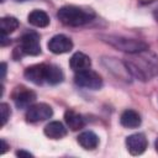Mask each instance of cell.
Listing matches in <instances>:
<instances>
[{
    "mask_svg": "<svg viewBox=\"0 0 158 158\" xmlns=\"http://www.w3.org/2000/svg\"><path fill=\"white\" fill-rule=\"evenodd\" d=\"M0 68H1V79H5V74H6V64H5V63H1Z\"/></svg>",
    "mask_w": 158,
    "mask_h": 158,
    "instance_id": "21",
    "label": "cell"
},
{
    "mask_svg": "<svg viewBox=\"0 0 158 158\" xmlns=\"http://www.w3.org/2000/svg\"><path fill=\"white\" fill-rule=\"evenodd\" d=\"M52 115H53L52 107L44 102L32 104L30 107H27V111H26V118L28 122L44 121V120L52 117Z\"/></svg>",
    "mask_w": 158,
    "mask_h": 158,
    "instance_id": "5",
    "label": "cell"
},
{
    "mask_svg": "<svg viewBox=\"0 0 158 158\" xmlns=\"http://www.w3.org/2000/svg\"><path fill=\"white\" fill-rule=\"evenodd\" d=\"M78 143L84 148V149H88V151H91V149H95L99 144V137L93 132V131H85V132H81L78 138H77Z\"/></svg>",
    "mask_w": 158,
    "mask_h": 158,
    "instance_id": "14",
    "label": "cell"
},
{
    "mask_svg": "<svg viewBox=\"0 0 158 158\" xmlns=\"http://www.w3.org/2000/svg\"><path fill=\"white\" fill-rule=\"evenodd\" d=\"M69 64H70V68L78 73V72H81V70H85V69H89L90 65H91V60L90 58L85 54V53H81V52H77L72 56L70 60H69Z\"/></svg>",
    "mask_w": 158,
    "mask_h": 158,
    "instance_id": "11",
    "label": "cell"
},
{
    "mask_svg": "<svg viewBox=\"0 0 158 158\" xmlns=\"http://www.w3.org/2000/svg\"><path fill=\"white\" fill-rule=\"evenodd\" d=\"M0 114H1V126H4L6 123V121L9 120L10 114H11L10 107H9L7 104H5V102L0 104Z\"/></svg>",
    "mask_w": 158,
    "mask_h": 158,
    "instance_id": "19",
    "label": "cell"
},
{
    "mask_svg": "<svg viewBox=\"0 0 158 158\" xmlns=\"http://www.w3.org/2000/svg\"><path fill=\"white\" fill-rule=\"evenodd\" d=\"M16 156H19V157H33L30 152H26V151H17Z\"/></svg>",
    "mask_w": 158,
    "mask_h": 158,
    "instance_id": "20",
    "label": "cell"
},
{
    "mask_svg": "<svg viewBox=\"0 0 158 158\" xmlns=\"http://www.w3.org/2000/svg\"><path fill=\"white\" fill-rule=\"evenodd\" d=\"M64 79V74L62 69L56 64H46V81L48 84L56 85L62 83Z\"/></svg>",
    "mask_w": 158,
    "mask_h": 158,
    "instance_id": "15",
    "label": "cell"
},
{
    "mask_svg": "<svg viewBox=\"0 0 158 158\" xmlns=\"http://www.w3.org/2000/svg\"><path fill=\"white\" fill-rule=\"evenodd\" d=\"M12 99H14L15 105L19 109H27L35 102L36 94H35V91H32L25 86H17L12 93Z\"/></svg>",
    "mask_w": 158,
    "mask_h": 158,
    "instance_id": "7",
    "label": "cell"
},
{
    "mask_svg": "<svg viewBox=\"0 0 158 158\" xmlns=\"http://www.w3.org/2000/svg\"><path fill=\"white\" fill-rule=\"evenodd\" d=\"M154 146H156V151L158 152V138L156 139V143H154Z\"/></svg>",
    "mask_w": 158,
    "mask_h": 158,
    "instance_id": "23",
    "label": "cell"
},
{
    "mask_svg": "<svg viewBox=\"0 0 158 158\" xmlns=\"http://www.w3.org/2000/svg\"><path fill=\"white\" fill-rule=\"evenodd\" d=\"M16 1H25V0H16Z\"/></svg>",
    "mask_w": 158,
    "mask_h": 158,
    "instance_id": "25",
    "label": "cell"
},
{
    "mask_svg": "<svg viewBox=\"0 0 158 158\" xmlns=\"http://www.w3.org/2000/svg\"><path fill=\"white\" fill-rule=\"evenodd\" d=\"M44 135L51 139H60L67 135V128L59 121H52L44 126Z\"/></svg>",
    "mask_w": 158,
    "mask_h": 158,
    "instance_id": "12",
    "label": "cell"
},
{
    "mask_svg": "<svg viewBox=\"0 0 158 158\" xmlns=\"http://www.w3.org/2000/svg\"><path fill=\"white\" fill-rule=\"evenodd\" d=\"M95 14L91 10H85L74 5L62 6L58 12V20L67 26H83L94 19Z\"/></svg>",
    "mask_w": 158,
    "mask_h": 158,
    "instance_id": "2",
    "label": "cell"
},
{
    "mask_svg": "<svg viewBox=\"0 0 158 158\" xmlns=\"http://www.w3.org/2000/svg\"><path fill=\"white\" fill-rule=\"evenodd\" d=\"M64 121L72 131H78L84 127V118L74 110H67L64 114Z\"/></svg>",
    "mask_w": 158,
    "mask_h": 158,
    "instance_id": "16",
    "label": "cell"
},
{
    "mask_svg": "<svg viewBox=\"0 0 158 158\" xmlns=\"http://www.w3.org/2000/svg\"><path fill=\"white\" fill-rule=\"evenodd\" d=\"M21 53L23 54H30V56H37L41 53V46H40V38L37 33L30 32L22 36L21 38V44L20 48H17Z\"/></svg>",
    "mask_w": 158,
    "mask_h": 158,
    "instance_id": "6",
    "label": "cell"
},
{
    "mask_svg": "<svg viewBox=\"0 0 158 158\" xmlns=\"http://www.w3.org/2000/svg\"><path fill=\"white\" fill-rule=\"evenodd\" d=\"M74 81L77 85L81 86V88L91 89V90H98L102 86L101 77L91 69H85V70L78 72L74 77Z\"/></svg>",
    "mask_w": 158,
    "mask_h": 158,
    "instance_id": "4",
    "label": "cell"
},
{
    "mask_svg": "<svg viewBox=\"0 0 158 158\" xmlns=\"http://www.w3.org/2000/svg\"><path fill=\"white\" fill-rule=\"evenodd\" d=\"M120 122H121L122 126H125L127 128H136V127H138L141 125L142 120H141V116H139V114L137 111L127 109L121 114Z\"/></svg>",
    "mask_w": 158,
    "mask_h": 158,
    "instance_id": "13",
    "label": "cell"
},
{
    "mask_svg": "<svg viewBox=\"0 0 158 158\" xmlns=\"http://www.w3.org/2000/svg\"><path fill=\"white\" fill-rule=\"evenodd\" d=\"M154 17H156V20H157V21H158V10H157V11H156V14H154Z\"/></svg>",
    "mask_w": 158,
    "mask_h": 158,
    "instance_id": "24",
    "label": "cell"
},
{
    "mask_svg": "<svg viewBox=\"0 0 158 158\" xmlns=\"http://www.w3.org/2000/svg\"><path fill=\"white\" fill-rule=\"evenodd\" d=\"M0 27H1V33L9 35L19 27V21L14 16H5L0 21Z\"/></svg>",
    "mask_w": 158,
    "mask_h": 158,
    "instance_id": "18",
    "label": "cell"
},
{
    "mask_svg": "<svg viewBox=\"0 0 158 158\" xmlns=\"http://www.w3.org/2000/svg\"><path fill=\"white\" fill-rule=\"evenodd\" d=\"M28 23L36 27H46L49 25V17L48 15L42 10H33L28 14Z\"/></svg>",
    "mask_w": 158,
    "mask_h": 158,
    "instance_id": "17",
    "label": "cell"
},
{
    "mask_svg": "<svg viewBox=\"0 0 158 158\" xmlns=\"http://www.w3.org/2000/svg\"><path fill=\"white\" fill-rule=\"evenodd\" d=\"M23 75L28 81L40 85L46 81V64H35L27 67L25 69Z\"/></svg>",
    "mask_w": 158,
    "mask_h": 158,
    "instance_id": "10",
    "label": "cell"
},
{
    "mask_svg": "<svg viewBox=\"0 0 158 158\" xmlns=\"http://www.w3.org/2000/svg\"><path fill=\"white\" fill-rule=\"evenodd\" d=\"M48 49L54 54L67 53L73 48V42L69 37L64 35H56L48 42Z\"/></svg>",
    "mask_w": 158,
    "mask_h": 158,
    "instance_id": "9",
    "label": "cell"
},
{
    "mask_svg": "<svg viewBox=\"0 0 158 158\" xmlns=\"http://www.w3.org/2000/svg\"><path fill=\"white\" fill-rule=\"evenodd\" d=\"M147 51L148 49L133 53L131 54L132 57L125 62L127 70L141 80H148L158 72V58L154 54L149 56V53L147 56Z\"/></svg>",
    "mask_w": 158,
    "mask_h": 158,
    "instance_id": "1",
    "label": "cell"
},
{
    "mask_svg": "<svg viewBox=\"0 0 158 158\" xmlns=\"http://www.w3.org/2000/svg\"><path fill=\"white\" fill-rule=\"evenodd\" d=\"M102 41H105L106 43H109L110 46H112L114 48L133 54V53H138L142 51L148 49V44L141 40H135V38H127V37H122V36H115V35H106V36H101Z\"/></svg>",
    "mask_w": 158,
    "mask_h": 158,
    "instance_id": "3",
    "label": "cell"
},
{
    "mask_svg": "<svg viewBox=\"0 0 158 158\" xmlns=\"http://www.w3.org/2000/svg\"><path fill=\"white\" fill-rule=\"evenodd\" d=\"M1 144H2V149H1V154H4L6 151H7V144H6V142H5V139H1Z\"/></svg>",
    "mask_w": 158,
    "mask_h": 158,
    "instance_id": "22",
    "label": "cell"
},
{
    "mask_svg": "<svg viewBox=\"0 0 158 158\" xmlns=\"http://www.w3.org/2000/svg\"><path fill=\"white\" fill-rule=\"evenodd\" d=\"M148 146V141L143 133H133L126 138V147L127 151L132 156L142 154Z\"/></svg>",
    "mask_w": 158,
    "mask_h": 158,
    "instance_id": "8",
    "label": "cell"
}]
</instances>
